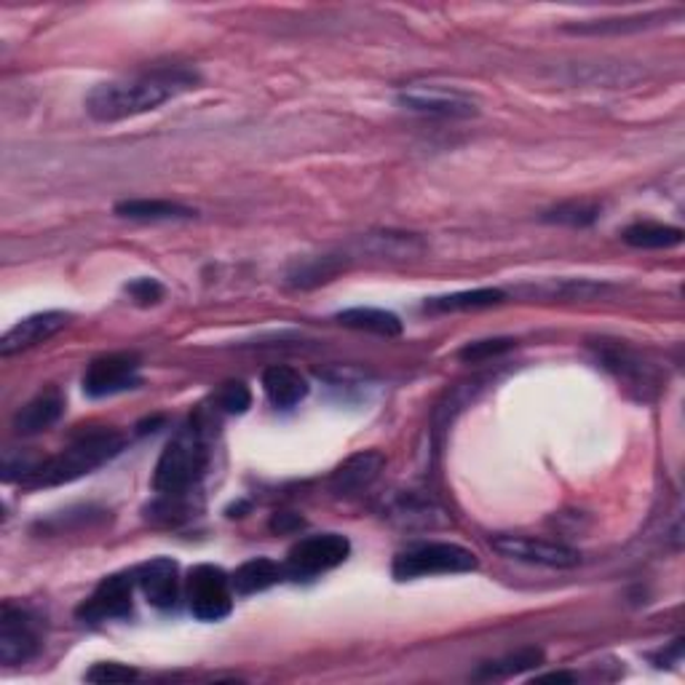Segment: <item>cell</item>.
<instances>
[{
  "label": "cell",
  "instance_id": "obj_13",
  "mask_svg": "<svg viewBox=\"0 0 685 685\" xmlns=\"http://www.w3.org/2000/svg\"><path fill=\"white\" fill-rule=\"evenodd\" d=\"M137 587L153 608L169 610L179 600V568L172 557H156L135 570Z\"/></svg>",
  "mask_w": 685,
  "mask_h": 685
},
{
  "label": "cell",
  "instance_id": "obj_29",
  "mask_svg": "<svg viewBox=\"0 0 685 685\" xmlns=\"http://www.w3.org/2000/svg\"><path fill=\"white\" fill-rule=\"evenodd\" d=\"M126 295L137 305H156L164 297V284L156 278H135L131 284H126Z\"/></svg>",
  "mask_w": 685,
  "mask_h": 685
},
{
  "label": "cell",
  "instance_id": "obj_12",
  "mask_svg": "<svg viewBox=\"0 0 685 685\" xmlns=\"http://www.w3.org/2000/svg\"><path fill=\"white\" fill-rule=\"evenodd\" d=\"M70 314H65V311H43V314H32L28 319H22V322H17L14 327L3 335V341H0V354L3 356H14L22 354V351L36 349V345H41L46 341H51V337L59 335L65 327H68Z\"/></svg>",
  "mask_w": 685,
  "mask_h": 685
},
{
  "label": "cell",
  "instance_id": "obj_6",
  "mask_svg": "<svg viewBox=\"0 0 685 685\" xmlns=\"http://www.w3.org/2000/svg\"><path fill=\"white\" fill-rule=\"evenodd\" d=\"M351 544L341 534H322L301 538L295 547L290 549L287 562H284V574L292 581H311V578L327 574L337 568L349 557Z\"/></svg>",
  "mask_w": 685,
  "mask_h": 685
},
{
  "label": "cell",
  "instance_id": "obj_9",
  "mask_svg": "<svg viewBox=\"0 0 685 685\" xmlns=\"http://www.w3.org/2000/svg\"><path fill=\"white\" fill-rule=\"evenodd\" d=\"M490 547L501 557H509V560L541 565V568H576V565L581 562V555H578L576 549L557 541H547V538L507 534L490 538Z\"/></svg>",
  "mask_w": 685,
  "mask_h": 685
},
{
  "label": "cell",
  "instance_id": "obj_7",
  "mask_svg": "<svg viewBox=\"0 0 685 685\" xmlns=\"http://www.w3.org/2000/svg\"><path fill=\"white\" fill-rule=\"evenodd\" d=\"M397 99L402 108L431 118H471L480 112L474 97L442 84H410L399 91Z\"/></svg>",
  "mask_w": 685,
  "mask_h": 685
},
{
  "label": "cell",
  "instance_id": "obj_4",
  "mask_svg": "<svg viewBox=\"0 0 685 685\" xmlns=\"http://www.w3.org/2000/svg\"><path fill=\"white\" fill-rule=\"evenodd\" d=\"M477 568H480V560H477L474 551L458 547V544L431 541L399 551L394 565H391V574H394L397 581H412V578L425 576L471 574Z\"/></svg>",
  "mask_w": 685,
  "mask_h": 685
},
{
  "label": "cell",
  "instance_id": "obj_10",
  "mask_svg": "<svg viewBox=\"0 0 685 685\" xmlns=\"http://www.w3.org/2000/svg\"><path fill=\"white\" fill-rule=\"evenodd\" d=\"M143 383L139 378V359L131 354L99 356L84 372V394L91 399H105L124 394Z\"/></svg>",
  "mask_w": 685,
  "mask_h": 685
},
{
  "label": "cell",
  "instance_id": "obj_24",
  "mask_svg": "<svg viewBox=\"0 0 685 685\" xmlns=\"http://www.w3.org/2000/svg\"><path fill=\"white\" fill-rule=\"evenodd\" d=\"M654 19H662V14H645V17H629V19H600V22H584V25H570L565 28L576 36H608V32H635L645 30L650 25H656Z\"/></svg>",
  "mask_w": 685,
  "mask_h": 685
},
{
  "label": "cell",
  "instance_id": "obj_23",
  "mask_svg": "<svg viewBox=\"0 0 685 685\" xmlns=\"http://www.w3.org/2000/svg\"><path fill=\"white\" fill-rule=\"evenodd\" d=\"M544 662V654L538 648H522L517 654H509L498 662H488L485 667L477 672V677H485V681H498V677H511L520 675L522 669H534Z\"/></svg>",
  "mask_w": 685,
  "mask_h": 685
},
{
  "label": "cell",
  "instance_id": "obj_25",
  "mask_svg": "<svg viewBox=\"0 0 685 685\" xmlns=\"http://www.w3.org/2000/svg\"><path fill=\"white\" fill-rule=\"evenodd\" d=\"M597 206L591 204H562L557 209H551L544 215L547 223L557 225H570V228H584V225H591L597 219Z\"/></svg>",
  "mask_w": 685,
  "mask_h": 685
},
{
  "label": "cell",
  "instance_id": "obj_17",
  "mask_svg": "<svg viewBox=\"0 0 685 685\" xmlns=\"http://www.w3.org/2000/svg\"><path fill=\"white\" fill-rule=\"evenodd\" d=\"M116 215L139 219V223H166V219L196 217V209L177 202H166V198H126V202L116 204Z\"/></svg>",
  "mask_w": 685,
  "mask_h": 685
},
{
  "label": "cell",
  "instance_id": "obj_3",
  "mask_svg": "<svg viewBox=\"0 0 685 685\" xmlns=\"http://www.w3.org/2000/svg\"><path fill=\"white\" fill-rule=\"evenodd\" d=\"M209 467V448L198 423L185 425L169 439L153 474V490L158 496L185 498L198 488L204 471Z\"/></svg>",
  "mask_w": 685,
  "mask_h": 685
},
{
  "label": "cell",
  "instance_id": "obj_18",
  "mask_svg": "<svg viewBox=\"0 0 685 685\" xmlns=\"http://www.w3.org/2000/svg\"><path fill=\"white\" fill-rule=\"evenodd\" d=\"M287 574H284V565H278L276 560H268V557H255V560H247L244 565H238L231 576V584H234L236 595L247 597L257 595V591H265L271 587H276L278 581H284Z\"/></svg>",
  "mask_w": 685,
  "mask_h": 685
},
{
  "label": "cell",
  "instance_id": "obj_14",
  "mask_svg": "<svg viewBox=\"0 0 685 685\" xmlns=\"http://www.w3.org/2000/svg\"><path fill=\"white\" fill-rule=\"evenodd\" d=\"M383 467H385L383 452L378 450L354 452V456L345 458L341 467L332 471L330 490L335 496H345V498L364 493V490H370L378 477H381Z\"/></svg>",
  "mask_w": 685,
  "mask_h": 685
},
{
  "label": "cell",
  "instance_id": "obj_28",
  "mask_svg": "<svg viewBox=\"0 0 685 685\" xmlns=\"http://www.w3.org/2000/svg\"><path fill=\"white\" fill-rule=\"evenodd\" d=\"M515 349V341L511 337H493V341H474L467 343L461 351H458V359L463 362L477 364V362H488V359L507 354V351Z\"/></svg>",
  "mask_w": 685,
  "mask_h": 685
},
{
  "label": "cell",
  "instance_id": "obj_26",
  "mask_svg": "<svg viewBox=\"0 0 685 685\" xmlns=\"http://www.w3.org/2000/svg\"><path fill=\"white\" fill-rule=\"evenodd\" d=\"M215 404H217V410L231 412V415H242V412L249 410L252 391L247 389V383H242V381L223 383L215 394Z\"/></svg>",
  "mask_w": 685,
  "mask_h": 685
},
{
  "label": "cell",
  "instance_id": "obj_16",
  "mask_svg": "<svg viewBox=\"0 0 685 685\" xmlns=\"http://www.w3.org/2000/svg\"><path fill=\"white\" fill-rule=\"evenodd\" d=\"M263 391L268 402L278 410L295 408L309 394V381L297 370L284 368V364H274L263 372Z\"/></svg>",
  "mask_w": 685,
  "mask_h": 685
},
{
  "label": "cell",
  "instance_id": "obj_5",
  "mask_svg": "<svg viewBox=\"0 0 685 685\" xmlns=\"http://www.w3.org/2000/svg\"><path fill=\"white\" fill-rule=\"evenodd\" d=\"M234 584L231 576L217 565H196L190 568L185 581V597H188L190 614L198 622H219L234 610Z\"/></svg>",
  "mask_w": 685,
  "mask_h": 685
},
{
  "label": "cell",
  "instance_id": "obj_30",
  "mask_svg": "<svg viewBox=\"0 0 685 685\" xmlns=\"http://www.w3.org/2000/svg\"><path fill=\"white\" fill-rule=\"evenodd\" d=\"M271 528L278 530V534H287V530H297L303 528V520L295 515H276L274 522H271Z\"/></svg>",
  "mask_w": 685,
  "mask_h": 685
},
{
  "label": "cell",
  "instance_id": "obj_15",
  "mask_svg": "<svg viewBox=\"0 0 685 685\" xmlns=\"http://www.w3.org/2000/svg\"><path fill=\"white\" fill-rule=\"evenodd\" d=\"M65 412V397L59 389H46L38 397H32L28 404L14 415V431L22 437L41 434V431L55 425Z\"/></svg>",
  "mask_w": 685,
  "mask_h": 685
},
{
  "label": "cell",
  "instance_id": "obj_21",
  "mask_svg": "<svg viewBox=\"0 0 685 685\" xmlns=\"http://www.w3.org/2000/svg\"><path fill=\"white\" fill-rule=\"evenodd\" d=\"M600 362L614 372L618 381H624L627 385H635V389H645V385L654 383L648 364L618 343L600 345Z\"/></svg>",
  "mask_w": 685,
  "mask_h": 685
},
{
  "label": "cell",
  "instance_id": "obj_11",
  "mask_svg": "<svg viewBox=\"0 0 685 685\" xmlns=\"http://www.w3.org/2000/svg\"><path fill=\"white\" fill-rule=\"evenodd\" d=\"M135 574H112L97 584V589L78 608V618L89 624L118 622L131 616V597H135Z\"/></svg>",
  "mask_w": 685,
  "mask_h": 685
},
{
  "label": "cell",
  "instance_id": "obj_20",
  "mask_svg": "<svg viewBox=\"0 0 685 685\" xmlns=\"http://www.w3.org/2000/svg\"><path fill=\"white\" fill-rule=\"evenodd\" d=\"M335 322L349 330L370 332V335H381V337L402 335V322H399L397 314H391V311H383V309H368V305L341 311V314L335 316Z\"/></svg>",
  "mask_w": 685,
  "mask_h": 685
},
{
  "label": "cell",
  "instance_id": "obj_19",
  "mask_svg": "<svg viewBox=\"0 0 685 685\" xmlns=\"http://www.w3.org/2000/svg\"><path fill=\"white\" fill-rule=\"evenodd\" d=\"M507 303V292L482 287V290H467V292H452V295L431 297L423 303L425 314H456V311H482L496 309V305Z\"/></svg>",
  "mask_w": 685,
  "mask_h": 685
},
{
  "label": "cell",
  "instance_id": "obj_1",
  "mask_svg": "<svg viewBox=\"0 0 685 685\" xmlns=\"http://www.w3.org/2000/svg\"><path fill=\"white\" fill-rule=\"evenodd\" d=\"M196 84L198 76L188 68H153L135 72L129 78L95 86L86 97V112L95 121L116 124L162 108L169 99L196 89Z\"/></svg>",
  "mask_w": 685,
  "mask_h": 685
},
{
  "label": "cell",
  "instance_id": "obj_2",
  "mask_svg": "<svg viewBox=\"0 0 685 685\" xmlns=\"http://www.w3.org/2000/svg\"><path fill=\"white\" fill-rule=\"evenodd\" d=\"M124 450V437L118 431H91L65 448L57 456L46 458L30 477H25V488H57L91 474V471L108 463Z\"/></svg>",
  "mask_w": 685,
  "mask_h": 685
},
{
  "label": "cell",
  "instance_id": "obj_27",
  "mask_svg": "<svg viewBox=\"0 0 685 685\" xmlns=\"http://www.w3.org/2000/svg\"><path fill=\"white\" fill-rule=\"evenodd\" d=\"M139 672L129 664L121 662H99L84 675V681L97 683V685H116V683H131L137 681Z\"/></svg>",
  "mask_w": 685,
  "mask_h": 685
},
{
  "label": "cell",
  "instance_id": "obj_31",
  "mask_svg": "<svg viewBox=\"0 0 685 685\" xmlns=\"http://www.w3.org/2000/svg\"><path fill=\"white\" fill-rule=\"evenodd\" d=\"M536 681H557V683H574L576 675L570 672H551V675H538Z\"/></svg>",
  "mask_w": 685,
  "mask_h": 685
},
{
  "label": "cell",
  "instance_id": "obj_8",
  "mask_svg": "<svg viewBox=\"0 0 685 685\" xmlns=\"http://www.w3.org/2000/svg\"><path fill=\"white\" fill-rule=\"evenodd\" d=\"M41 650V627L28 608L3 603L0 608V662L6 667L28 664Z\"/></svg>",
  "mask_w": 685,
  "mask_h": 685
},
{
  "label": "cell",
  "instance_id": "obj_22",
  "mask_svg": "<svg viewBox=\"0 0 685 685\" xmlns=\"http://www.w3.org/2000/svg\"><path fill=\"white\" fill-rule=\"evenodd\" d=\"M622 238L635 249H672L683 244V231L662 223H635Z\"/></svg>",
  "mask_w": 685,
  "mask_h": 685
}]
</instances>
